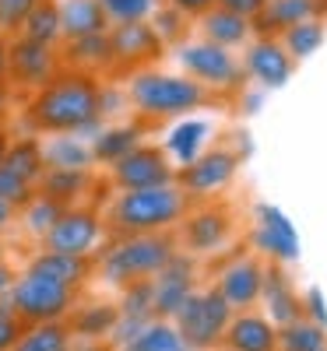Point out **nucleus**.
<instances>
[{
  "mask_svg": "<svg viewBox=\"0 0 327 351\" xmlns=\"http://www.w3.org/2000/svg\"><path fill=\"white\" fill-rule=\"evenodd\" d=\"M99 102H102V88L99 77L67 71L56 74L49 84H43L36 99L28 102V120L36 130L46 134H74L84 141V134H99Z\"/></svg>",
  "mask_w": 327,
  "mask_h": 351,
  "instance_id": "obj_1",
  "label": "nucleus"
},
{
  "mask_svg": "<svg viewBox=\"0 0 327 351\" xmlns=\"http://www.w3.org/2000/svg\"><path fill=\"white\" fill-rule=\"evenodd\" d=\"M190 211L187 193L166 183V186H148V190H124L113 204V225L127 232V236H159V232H172Z\"/></svg>",
  "mask_w": 327,
  "mask_h": 351,
  "instance_id": "obj_2",
  "label": "nucleus"
},
{
  "mask_svg": "<svg viewBox=\"0 0 327 351\" xmlns=\"http://www.w3.org/2000/svg\"><path fill=\"white\" fill-rule=\"evenodd\" d=\"M127 99L134 102V109L141 116L152 120H169V116H187L194 109L212 106L215 95L201 88L197 81H190L187 74H162V71H137L131 74L127 84Z\"/></svg>",
  "mask_w": 327,
  "mask_h": 351,
  "instance_id": "obj_3",
  "label": "nucleus"
},
{
  "mask_svg": "<svg viewBox=\"0 0 327 351\" xmlns=\"http://www.w3.org/2000/svg\"><path fill=\"white\" fill-rule=\"evenodd\" d=\"M176 256V239L169 232L159 236H127L102 256V278L109 285H134V281H152L166 263Z\"/></svg>",
  "mask_w": 327,
  "mask_h": 351,
  "instance_id": "obj_4",
  "label": "nucleus"
},
{
  "mask_svg": "<svg viewBox=\"0 0 327 351\" xmlns=\"http://www.w3.org/2000/svg\"><path fill=\"white\" fill-rule=\"evenodd\" d=\"M176 60H180V67L190 81L207 88L215 99L218 95H240L247 88V74H243L240 56L222 49V46H212L204 39L183 43V46H176Z\"/></svg>",
  "mask_w": 327,
  "mask_h": 351,
  "instance_id": "obj_5",
  "label": "nucleus"
},
{
  "mask_svg": "<svg viewBox=\"0 0 327 351\" xmlns=\"http://www.w3.org/2000/svg\"><path fill=\"white\" fill-rule=\"evenodd\" d=\"M229 319H232L229 302L215 288H201L180 306V313H176L169 324L176 327V334L183 337V344L190 351H212V348H222Z\"/></svg>",
  "mask_w": 327,
  "mask_h": 351,
  "instance_id": "obj_6",
  "label": "nucleus"
},
{
  "mask_svg": "<svg viewBox=\"0 0 327 351\" xmlns=\"http://www.w3.org/2000/svg\"><path fill=\"white\" fill-rule=\"evenodd\" d=\"M240 172V155L229 148H204L194 162L180 165L176 172V186L187 193V200H212L218 197Z\"/></svg>",
  "mask_w": 327,
  "mask_h": 351,
  "instance_id": "obj_7",
  "label": "nucleus"
},
{
  "mask_svg": "<svg viewBox=\"0 0 327 351\" xmlns=\"http://www.w3.org/2000/svg\"><path fill=\"white\" fill-rule=\"evenodd\" d=\"M71 306H74V291L64 285H53L46 278L25 274V278H14L11 285L8 309L21 319H32V324H56Z\"/></svg>",
  "mask_w": 327,
  "mask_h": 351,
  "instance_id": "obj_8",
  "label": "nucleus"
},
{
  "mask_svg": "<svg viewBox=\"0 0 327 351\" xmlns=\"http://www.w3.org/2000/svg\"><path fill=\"white\" fill-rule=\"evenodd\" d=\"M109 67L116 71H148L155 60L166 56L162 39L155 36V28L148 21H131V25H109Z\"/></svg>",
  "mask_w": 327,
  "mask_h": 351,
  "instance_id": "obj_9",
  "label": "nucleus"
},
{
  "mask_svg": "<svg viewBox=\"0 0 327 351\" xmlns=\"http://www.w3.org/2000/svg\"><path fill=\"white\" fill-rule=\"evenodd\" d=\"M260 285H264V260L257 253H236L229 263L218 267L212 288L229 302L232 313H247L260 302Z\"/></svg>",
  "mask_w": 327,
  "mask_h": 351,
  "instance_id": "obj_10",
  "label": "nucleus"
},
{
  "mask_svg": "<svg viewBox=\"0 0 327 351\" xmlns=\"http://www.w3.org/2000/svg\"><path fill=\"white\" fill-rule=\"evenodd\" d=\"M194 291H197V260L190 253H183V250H176V256L152 278L155 319H172Z\"/></svg>",
  "mask_w": 327,
  "mask_h": 351,
  "instance_id": "obj_11",
  "label": "nucleus"
},
{
  "mask_svg": "<svg viewBox=\"0 0 327 351\" xmlns=\"http://www.w3.org/2000/svg\"><path fill=\"white\" fill-rule=\"evenodd\" d=\"M240 64H243L247 81H257L264 92H278V88H285L292 81V74H295V60L271 36H253L243 46Z\"/></svg>",
  "mask_w": 327,
  "mask_h": 351,
  "instance_id": "obj_12",
  "label": "nucleus"
},
{
  "mask_svg": "<svg viewBox=\"0 0 327 351\" xmlns=\"http://www.w3.org/2000/svg\"><path fill=\"white\" fill-rule=\"evenodd\" d=\"M253 253H260L267 263H282V267L300 260V232L275 204H257Z\"/></svg>",
  "mask_w": 327,
  "mask_h": 351,
  "instance_id": "obj_13",
  "label": "nucleus"
},
{
  "mask_svg": "<svg viewBox=\"0 0 327 351\" xmlns=\"http://www.w3.org/2000/svg\"><path fill=\"white\" fill-rule=\"evenodd\" d=\"M113 180L120 190H148V186H166L176 180V169L169 155L152 144H137L131 155H124L113 165Z\"/></svg>",
  "mask_w": 327,
  "mask_h": 351,
  "instance_id": "obj_14",
  "label": "nucleus"
},
{
  "mask_svg": "<svg viewBox=\"0 0 327 351\" xmlns=\"http://www.w3.org/2000/svg\"><path fill=\"white\" fill-rule=\"evenodd\" d=\"M183 232V253L190 256H207V253H218L229 236H232V215L222 208V204H204L197 211H187V218L180 221Z\"/></svg>",
  "mask_w": 327,
  "mask_h": 351,
  "instance_id": "obj_15",
  "label": "nucleus"
},
{
  "mask_svg": "<svg viewBox=\"0 0 327 351\" xmlns=\"http://www.w3.org/2000/svg\"><path fill=\"white\" fill-rule=\"evenodd\" d=\"M8 77L21 88H39L49 84L56 77V46H43V43H28L21 36H14L8 43Z\"/></svg>",
  "mask_w": 327,
  "mask_h": 351,
  "instance_id": "obj_16",
  "label": "nucleus"
},
{
  "mask_svg": "<svg viewBox=\"0 0 327 351\" xmlns=\"http://www.w3.org/2000/svg\"><path fill=\"white\" fill-rule=\"evenodd\" d=\"M102 236V221L95 211H64L56 225L46 232V250L64 256H88Z\"/></svg>",
  "mask_w": 327,
  "mask_h": 351,
  "instance_id": "obj_17",
  "label": "nucleus"
},
{
  "mask_svg": "<svg viewBox=\"0 0 327 351\" xmlns=\"http://www.w3.org/2000/svg\"><path fill=\"white\" fill-rule=\"evenodd\" d=\"M264 306V316L271 319L275 327H289L303 316V295L295 291L289 271L282 263H267L264 260V285H260V302Z\"/></svg>",
  "mask_w": 327,
  "mask_h": 351,
  "instance_id": "obj_18",
  "label": "nucleus"
},
{
  "mask_svg": "<svg viewBox=\"0 0 327 351\" xmlns=\"http://www.w3.org/2000/svg\"><path fill=\"white\" fill-rule=\"evenodd\" d=\"M222 348L225 351H278V327L264 313H253V309L232 313Z\"/></svg>",
  "mask_w": 327,
  "mask_h": 351,
  "instance_id": "obj_19",
  "label": "nucleus"
},
{
  "mask_svg": "<svg viewBox=\"0 0 327 351\" xmlns=\"http://www.w3.org/2000/svg\"><path fill=\"white\" fill-rule=\"evenodd\" d=\"M197 28H201V39L212 43V46H222V49H243L250 39H253V21L250 18H240L232 11H222V8H212L197 18Z\"/></svg>",
  "mask_w": 327,
  "mask_h": 351,
  "instance_id": "obj_20",
  "label": "nucleus"
},
{
  "mask_svg": "<svg viewBox=\"0 0 327 351\" xmlns=\"http://www.w3.org/2000/svg\"><path fill=\"white\" fill-rule=\"evenodd\" d=\"M56 11H60V36H64V43L109 32V21H106V14L99 8V0H56Z\"/></svg>",
  "mask_w": 327,
  "mask_h": 351,
  "instance_id": "obj_21",
  "label": "nucleus"
},
{
  "mask_svg": "<svg viewBox=\"0 0 327 351\" xmlns=\"http://www.w3.org/2000/svg\"><path fill=\"white\" fill-rule=\"evenodd\" d=\"M306 18H317L310 0H267V8L253 18V36H271L278 39L285 28L300 25Z\"/></svg>",
  "mask_w": 327,
  "mask_h": 351,
  "instance_id": "obj_22",
  "label": "nucleus"
},
{
  "mask_svg": "<svg viewBox=\"0 0 327 351\" xmlns=\"http://www.w3.org/2000/svg\"><path fill=\"white\" fill-rule=\"evenodd\" d=\"M28 274H36V278H46L53 285H64V288H78L88 274V263L84 256H64V253H49L43 250L32 263H28Z\"/></svg>",
  "mask_w": 327,
  "mask_h": 351,
  "instance_id": "obj_23",
  "label": "nucleus"
},
{
  "mask_svg": "<svg viewBox=\"0 0 327 351\" xmlns=\"http://www.w3.org/2000/svg\"><path fill=\"white\" fill-rule=\"evenodd\" d=\"M282 49L292 56L295 64L300 60H310L313 53H320V46L327 43V18H306L300 25L285 28V32L278 36Z\"/></svg>",
  "mask_w": 327,
  "mask_h": 351,
  "instance_id": "obj_24",
  "label": "nucleus"
},
{
  "mask_svg": "<svg viewBox=\"0 0 327 351\" xmlns=\"http://www.w3.org/2000/svg\"><path fill=\"white\" fill-rule=\"evenodd\" d=\"M4 165L8 172H14L18 180H25L28 186H36L39 183V176L46 172V162H43V144L36 137H25L18 144H8V152H4Z\"/></svg>",
  "mask_w": 327,
  "mask_h": 351,
  "instance_id": "obj_25",
  "label": "nucleus"
},
{
  "mask_svg": "<svg viewBox=\"0 0 327 351\" xmlns=\"http://www.w3.org/2000/svg\"><path fill=\"white\" fill-rule=\"evenodd\" d=\"M141 141V130L137 127H102L95 137H92V162H106V165H116L124 155H131Z\"/></svg>",
  "mask_w": 327,
  "mask_h": 351,
  "instance_id": "obj_26",
  "label": "nucleus"
},
{
  "mask_svg": "<svg viewBox=\"0 0 327 351\" xmlns=\"http://www.w3.org/2000/svg\"><path fill=\"white\" fill-rule=\"evenodd\" d=\"M64 49H67V53H64L67 64H71L74 71H81V74H92V77H95V71H106V67H109V39H106V32H102V36L71 39Z\"/></svg>",
  "mask_w": 327,
  "mask_h": 351,
  "instance_id": "obj_27",
  "label": "nucleus"
},
{
  "mask_svg": "<svg viewBox=\"0 0 327 351\" xmlns=\"http://www.w3.org/2000/svg\"><path fill=\"white\" fill-rule=\"evenodd\" d=\"M43 162L46 169H88L92 165V148L74 134H60L43 148Z\"/></svg>",
  "mask_w": 327,
  "mask_h": 351,
  "instance_id": "obj_28",
  "label": "nucleus"
},
{
  "mask_svg": "<svg viewBox=\"0 0 327 351\" xmlns=\"http://www.w3.org/2000/svg\"><path fill=\"white\" fill-rule=\"evenodd\" d=\"M21 39L28 43H43V46H56L64 36H60V11H56V0H39L32 8V14L25 18L21 25Z\"/></svg>",
  "mask_w": 327,
  "mask_h": 351,
  "instance_id": "obj_29",
  "label": "nucleus"
},
{
  "mask_svg": "<svg viewBox=\"0 0 327 351\" xmlns=\"http://www.w3.org/2000/svg\"><path fill=\"white\" fill-rule=\"evenodd\" d=\"M124 351H190L169 319H148Z\"/></svg>",
  "mask_w": 327,
  "mask_h": 351,
  "instance_id": "obj_30",
  "label": "nucleus"
},
{
  "mask_svg": "<svg viewBox=\"0 0 327 351\" xmlns=\"http://www.w3.org/2000/svg\"><path fill=\"white\" fill-rule=\"evenodd\" d=\"M278 351H327V330L300 316L295 324L278 327Z\"/></svg>",
  "mask_w": 327,
  "mask_h": 351,
  "instance_id": "obj_31",
  "label": "nucleus"
},
{
  "mask_svg": "<svg viewBox=\"0 0 327 351\" xmlns=\"http://www.w3.org/2000/svg\"><path fill=\"white\" fill-rule=\"evenodd\" d=\"M88 183V169H46L39 176V186H43V197L64 204L71 197H78Z\"/></svg>",
  "mask_w": 327,
  "mask_h": 351,
  "instance_id": "obj_32",
  "label": "nucleus"
},
{
  "mask_svg": "<svg viewBox=\"0 0 327 351\" xmlns=\"http://www.w3.org/2000/svg\"><path fill=\"white\" fill-rule=\"evenodd\" d=\"M71 334L64 324H36L32 330H21L11 351H67Z\"/></svg>",
  "mask_w": 327,
  "mask_h": 351,
  "instance_id": "obj_33",
  "label": "nucleus"
},
{
  "mask_svg": "<svg viewBox=\"0 0 327 351\" xmlns=\"http://www.w3.org/2000/svg\"><path fill=\"white\" fill-rule=\"evenodd\" d=\"M207 134H212V127H207L204 120H187V123H180V127L172 130L169 152L176 155V162H180V165H187V162H194V158L204 152Z\"/></svg>",
  "mask_w": 327,
  "mask_h": 351,
  "instance_id": "obj_34",
  "label": "nucleus"
},
{
  "mask_svg": "<svg viewBox=\"0 0 327 351\" xmlns=\"http://www.w3.org/2000/svg\"><path fill=\"white\" fill-rule=\"evenodd\" d=\"M148 25L155 28V36L162 39V46H183L187 32H190V18L180 14L176 8H166V4L155 8V14L148 18Z\"/></svg>",
  "mask_w": 327,
  "mask_h": 351,
  "instance_id": "obj_35",
  "label": "nucleus"
},
{
  "mask_svg": "<svg viewBox=\"0 0 327 351\" xmlns=\"http://www.w3.org/2000/svg\"><path fill=\"white\" fill-rule=\"evenodd\" d=\"M120 319H131V324H148L155 319V309H152V281H134L124 288V302L116 309Z\"/></svg>",
  "mask_w": 327,
  "mask_h": 351,
  "instance_id": "obj_36",
  "label": "nucleus"
},
{
  "mask_svg": "<svg viewBox=\"0 0 327 351\" xmlns=\"http://www.w3.org/2000/svg\"><path fill=\"white\" fill-rule=\"evenodd\" d=\"M99 8L109 25H131V21H148L155 14L159 0H99Z\"/></svg>",
  "mask_w": 327,
  "mask_h": 351,
  "instance_id": "obj_37",
  "label": "nucleus"
},
{
  "mask_svg": "<svg viewBox=\"0 0 327 351\" xmlns=\"http://www.w3.org/2000/svg\"><path fill=\"white\" fill-rule=\"evenodd\" d=\"M64 215V204H56V200H49V197H32L25 204V228L32 232V236H43L46 239V232L56 225V218Z\"/></svg>",
  "mask_w": 327,
  "mask_h": 351,
  "instance_id": "obj_38",
  "label": "nucleus"
},
{
  "mask_svg": "<svg viewBox=\"0 0 327 351\" xmlns=\"http://www.w3.org/2000/svg\"><path fill=\"white\" fill-rule=\"evenodd\" d=\"M113 324H116V309H113V306L84 309V313L74 319L78 334H84V337H102V334H109V330H113Z\"/></svg>",
  "mask_w": 327,
  "mask_h": 351,
  "instance_id": "obj_39",
  "label": "nucleus"
},
{
  "mask_svg": "<svg viewBox=\"0 0 327 351\" xmlns=\"http://www.w3.org/2000/svg\"><path fill=\"white\" fill-rule=\"evenodd\" d=\"M39 4V0H0V36H18L25 18L32 14V8Z\"/></svg>",
  "mask_w": 327,
  "mask_h": 351,
  "instance_id": "obj_40",
  "label": "nucleus"
},
{
  "mask_svg": "<svg viewBox=\"0 0 327 351\" xmlns=\"http://www.w3.org/2000/svg\"><path fill=\"white\" fill-rule=\"evenodd\" d=\"M0 200L11 204V208H18V204H28V200H32V186H28L25 180H18L14 172H8L4 165H0Z\"/></svg>",
  "mask_w": 327,
  "mask_h": 351,
  "instance_id": "obj_41",
  "label": "nucleus"
},
{
  "mask_svg": "<svg viewBox=\"0 0 327 351\" xmlns=\"http://www.w3.org/2000/svg\"><path fill=\"white\" fill-rule=\"evenodd\" d=\"M303 316L310 319V324H317V327L327 330V306H324L320 288H310L306 295H303Z\"/></svg>",
  "mask_w": 327,
  "mask_h": 351,
  "instance_id": "obj_42",
  "label": "nucleus"
},
{
  "mask_svg": "<svg viewBox=\"0 0 327 351\" xmlns=\"http://www.w3.org/2000/svg\"><path fill=\"white\" fill-rule=\"evenodd\" d=\"M21 327H18V316L8 309V306H0V351H11L14 341H18Z\"/></svg>",
  "mask_w": 327,
  "mask_h": 351,
  "instance_id": "obj_43",
  "label": "nucleus"
},
{
  "mask_svg": "<svg viewBox=\"0 0 327 351\" xmlns=\"http://www.w3.org/2000/svg\"><path fill=\"white\" fill-rule=\"evenodd\" d=\"M215 8L222 11H232V14H240V18H257L264 8H267V0H215Z\"/></svg>",
  "mask_w": 327,
  "mask_h": 351,
  "instance_id": "obj_44",
  "label": "nucleus"
},
{
  "mask_svg": "<svg viewBox=\"0 0 327 351\" xmlns=\"http://www.w3.org/2000/svg\"><path fill=\"white\" fill-rule=\"evenodd\" d=\"M159 4L176 8V11L187 14V18H201L204 11H212V8H215V0H159Z\"/></svg>",
  "mask_w": 327,
  "mask_h": 351,
  "instance_id": "obj_45",
  "label": "nucleus"
},
{
  "mask_svg": "<svg viewBox=\"0 0 327 351\" xmlns=\"http://www.w3.org/2000/svg\"><path fill=\"white\" fill-rule=\"evenodd\" d=\"M14 211H18V208H11V204H4V200H0V232H4V228L14 221Z\"/></svg>",
  "mask_w": 327,
  "mask_h": 351,
  "instance_id": "obj_46",
  "label": "nucleus"
},
{
  "mask_svg": "<svg viewBox=\"0 0 327 351\" xmlns=\"http://www.w3.org/2000/svg\"><path fill=\"white\" fill-rule=\"evenodd\" d=\"M0 81H8V39L0 36Z\"/></svg>",
  "mask_w": 327,
  "mask_h": 351,
  "instance_id": "obj_47",
  "label": "nucleus"
},
{
  "mask_svg": "<svg viewBox=\"0 0 327 351\" xmlns=\"http://www.w3.org/2000/svg\"><path fill=\"white\" fill-rule=\"evenodd\" d=\"M8 106H11V92H8V84L0 81V120L8 116Z\"/></svg>",
  "mask_w": 327,
  "mask_h": 351,
  "instance_id": "obj_48",
  "label": "nucleus"
},
{
  "mask_svg": "<svg viewBox=\"0 0 327 351\" xmlns=\"http://www.w3.org/2000/svg\"><path fill=\"white\" fill-rule=\"evenodd\" d=\"M14 285V274L8 271V263H0V291H8Z\"/></svg>",
  "mask_w": 327,
  "mask_h": 351,
  "instance_id": "obj_49",
  "label": "nucleus"
},
{
  "mask_svg": "<svg viewBox=\"0 0 327 351\" xmlns=\"http://www.w3.org/2000/svg\"><path fill=\"white\" fill-rule=\"evenodd\" d=\"M310 8L317 11V18H327V0H310Z\"/></svg>",
  "mask_w": 327,
  "mask_h": 351,
  "instance_id": "obj_50",
  "label": "nucleus"
},
{
  "mask_svg": "<svg viewBox=\"0 0 327 351\" xmlns=\"http://www.w3.org/2000/svg\"><path fill=\"white\" fill-rule=\"evenodd\" d=\"M8 144H11V141H8V134L0 130V162H4V152H8Z\"/></svg>",
  "mask_w": 327,
  "mask_h": 351,
  "instance_id": "obj_51",
  "label": "nucleus"
},
{
  "mask_svg": "<svg viewBox=\"0 0 327 351\" xmlns=\"http://www.w3.org/2000/svg\"><path fill=\"white\" fill-rule=\"evenodd\" d=\"M71 351V348H67ZM74 351H106V348H95V344H88V348H74Z\"/></svg>",
  "mask_w": 327,
  "mask_h": 351,
  "instance_id": "obj_52",
  "label": "nucleus"
}]
</instances>
